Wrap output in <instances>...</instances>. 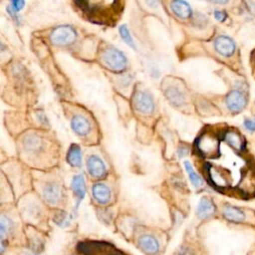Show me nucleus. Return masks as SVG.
Listing matches in <instances>:
<instances>
[{"mask_svg":"<svg viewBox=\"0 0 255 255\" xmlns=\"http://www.w3.org/2000/svg\"><path fill=\"white\" fill-rule=\"evenodd\" d=\"M213 16H214L215 20H217L218 22H225L227 20V18H228L227 13L224 10H219V9L214 10Z\"/></svg>","mask_w":255,"mask_h":255,"instance_id":"cd10ccee","label":"nucleus"},{"mask_svg":"<svg viewBox=\"0 0 255 255\" xmlns=\"http://www.w3.org/2000/svg\"><path fill=\"white\" fill-rule=\"evenodd\" d=\"M244 6L249 15L255 16V0H245Z\"/></svg>","mask_w":255,"mask_h":255,"instance_id":"c85d7f7f","label":"nucleus"},{"mask_svg":"<svg viewBox=\"0 0 255 255\" xmlns=\"http://www.w3.org/2000/svg\"><path fill=\"white\" fill-rule=\"evenodd\" d=\"M222 215L223 217L231 222V223H243L248 221V213L243 208L232 204H225L222 207Z\"/></svg>","mask_w":255,"mask_h":255,"instance_id":"6e6552de","label":"nucleus"},{"mask_svg":"<svg viewBox=\"0 0 255 255\" xmlns=\"http://www.w3.org/2000/svg\"><path fill=\"white\" fill-rule=\"evenodd\" d=\"M207 1L215 5H227L231 0H207Z\"/></svg>","mask_w":255,"mask_h":255,"instance_id":"2f4dec72","label":"nucleus"},{"mask_svg":"<svg viewBox=\"0 0 255 255\" xmlns=\"http://www.w3.org/2000/svg\"><path fill=\"white\" fill-rule=\"evenodd\" d=\"M44 200L50 205H57L63 196L61 186L56 182H47L42 190Z\"/></svg>","mask_w":255,"mask_h":255,"instance_id":"1a4fd4ad","label":"nucleus"},{"mask_svg":"<svg viewBox=\"0 0 255 255\" xmlns=\"http://www.w3.org/2000/svg\"><path fill=\"white\" fill-rule=\"evenodd\" d=\"M71 128L78 135L85 136L91 130V124L85 116L75 115L71 119Z\"/></svg>","mask_w":255,"mask_h":255,"instance_id":"dca6fc26","label":"nucleus"},{"mask_svg":"<svg viewBox=\"0 0 255 255\" xmlns=\"http://www.w3.org/2000/svg\"><path fill=\"white\" fill-rule=\"evenodd\" d=\"M119 33L121 35V38L124 40V42L126 44H128L129 47L131 48H134V41H133V38L128 30V28L126 26V25H121L119 27Z\"/></svg>","mask_w":255,"mask_h":255,"instance_id":"b1692460","label":"nucleus"},{"mask_svg":"<svg viewBox=\"0 0 255 255\" xmlns=\"http://www.w3.org/2000/svg\"><path fill=\"white\" fill-rule=\"evenodd\" d=\"M184 168L188 174V177H189V180L190 182L192 183V185L196 188H199L203 185V179L202 177L194 170L193 166L191 165V163L189 161H184Z\"/></svg>","mask_w":255,"mask_h":255,"instance_id":"5701e85b","label":"nucleus"},{"mask_svg":"<svg viewBox=\"0 0 255 255\" xmlns=\"http://www.w3.org/2000/svg\"><path fill=\"white\" fill-rule=\"evenodd\" d=\"M67 160L69 164L74 167L82 166V150L79 145L77 144L71 145L67 154Z\"/></svg>","mask_w":255,"mask_h":255,"instance_id":"412c9836","label":"nucleus"},{"mask_svg":"<svg viewBox=\"0 0 255 255\" xmlns=\"http://www.w3.org/2000/svg\"><path fill=\"white\" fill-rule=\"evenodd\" d=\"M77 39V31L71 25H60L55 27L51 34L50 40L56 46H68Z\"/></svg>","mask_w":255,"mask_h":255,"instance_id":"7ed1b4c3","label":"nucleus"},{"mask_svg":"<svg viewBox=\"0 0 255 255\" xmlns=\"http://www.w3.org/2000/svg\"><path fill=\"white\" fill-rule=\"evenodd\" d=\"M92 194L94 199L102 205L108 204L112 198L111 189L105 183H95L92 187Z\"/></svg>","mask_w":255,"mask_h":255,"instance_id":"2eb2a0df","label":"nucleus"},{"mask_svg":"<svg viewBox=\"0 0 255 255\" xmlns=\"http://www.w3.org/2000/svg\"><path fill=\"white\" fill-rule=\"evenodd\" d=\"M132 104L134 109L143 115H150L155 109V103L150 93L146 91H138L134 94Z\"/></svg>","mask_w":255,"mask_h":255,"instance_id":"423d86ee","label":"nucleus"},{"mask_svg":"<svg viewBox=\"0 0 255 255\" xmlns=\"http://www.w3.org/2000/svg\"><path fill=\"white\" fill-rule=\"evenodd\" d=\"M226 144L236 152H242L245 148V140L241 133L235 129H227L222 135Z\"/></svg>","mask_w":255,"mask_h":255,"instance_id":"9d476101","label":"nucleus"},{"mask_svg":"<svg viewBox=\"0 0 255 255\" xmlns=\"http://www.w3.org/2000/svg\"><path fill=\"white\" fill-rule=\"evenodd\" d=\"M101 60L108 69L114 72H123L128 66V59L126 55L121 50L113 46H109L104 49L101 55Z\"/></svg>","mask_w":255,"mask_h":255,"instance_id":"f03ea898","label":"nucleus"},{"mask_svg":"<svg viewBox=\"0 0 255 255\" xmlns=\"http://www.w3.org/2000/svg\"><path fill=\"white\" fill-rule=\"evenodd\" d=\"M71 188H72L73 192L75 193V195L77 197V206H76V208H78V205L81 202V200L85 197L86 190H87L86 189L85 178L82 174H77L72 178Z\"/></svg>","mask_w":255,"mask_h":255,"instance_id":"aec40b11","label":"nucleus"},{"mask_svg":"<svg viewBox=\"0 0 255 255\" xmlns=\"http://www.w3.org/2000/svg\"><path fill=\"white\" fill-rule=\"evenodd\" d=\"M138 246L147 255H155L159 251V242L151 234H142L138 238Z\"/></svg>","mask_w":255,"mask_h":255,"instance_id":"f8f14e48","label":"nucleus"},{"mask_svg":"<svg viewBox=\"0 0 255 255\" xmlns=\"http://www.w3.org/2000/svg\"><path fill=\"white\" fill-rule=\"evenodd\" d=\"M23 147L29 153L39 152L43 147V140L38 134L29 133L23 139Z\"/></svg>","mask_w":255,"mask_h":255,"instance_id":"6ab92c4d","label":"nucleus"},{"mask_svg":"<svg viewBox=\"0 0 255 255\" xmlns=\"http://www.w3.org/2000/svg\"><path fill=\"white\" fill-rule=\"evenodd\" d=\"M87 169L94 178H102L107 173V167L101 157L98 155H90L87 159Z\"/></svg>","mask_w":255,"mask_h":255,"instance_id":"9b49d317","label":"nucleus"},{"mask_svg":"<svg viewBox=\"0 0 255 255\" xmlns=\"http://www.w3.org/2000/svg\"><path fill=\"white\" fill-rule=\"evenodd\" d=\"M54 221L56 222V224H58L61 227H66L70 224L69 216L67 215L66 212H63V211H61L55 215Z\"/></svg>","mask_w":255,"mask_h":255,"instance_id":"393cba45","label":"nucleus"},{"mask_svg":"<svg viewBox=\"0 0 255 255\" xmlns=\"http://www.w3.org/2000/svg\"><path fill=\"white\" fill-rule=\"evenodd\" d=\"M216 207L211 199L208 197H202L196 207V215L200 219H206L214 215Z\"/></svg>","mask_w":255,"mask_h":255,"instance_id":"f3484780","label":"nucleus"},{"mask_svg":"<svg viewBox=\"0 0 255 255\" xmlns=\"http://www.w3.org/2000/svg\"><path fill=\"white\" fill-rule=\"evenodd\" d=\"M164 95L169 103L174 107H181L186 101L185 93L178 86L170 85L166 87L164 90Z\"/></svg>","mask_w":255,"mask_h":255,"instance_id":"4468645a","label":"nucleus"},{"mask_svg":"<svg viewBox=\"0 0 255 255\" xmlns=\"http://www.w3.org/2000/svg\"><path fill=\"white\" fill-rule=\"evenodd\" d=\"M207 176L209 181L216 186L217 188H226L231 183L230 173L223 167L216 165H208L207 167Z\"/></svg>","mask_w":255,"mask_h":255,"instance_id":"39448f33","label":"nucleus"},{"mask_svg":"<svg viewBox=\"0 0 255 255\" xmlns=\"http://www.w3.org/2000/svg\"><path fill=\"white\" fill-rule=\"evenodd\" d=\"M15 12L19 13L25 6V0H10L9 5Z\"/></svg>","mask_w":255,"mask_h":255,"instance_id":"bb28decb","label":"nucleus"},{"mask_svg":"<svg viewBox=\"0 0 255 255\" xmlns=\"http://www.w3.org/2000/svg\"><path fill=\"white\" fill-rule=\"evenodd\" d=\"M171 12L179 19L186 20L192 16V8L185 0H172L170 2Z\"/></svg>","mask_w":255,"mask_h":255,"instance_id":"ddd939ff","label":"nucleus"},{"mask_svg":"<svg viewBox=\"0 0 255 255\" xmlns=\"http://www.w3.org/2000/svg\"><path fill=\"white\" fill-rule=\"evenodd\" d=\"M145 3L151 8H156L158 5V0H145Z\"/></svg>","mask_w":255,"mask_h":255,"instance_id":"72a5a7b5","label":"nucleus"},{"mask_svg":"<svg viewBox=\"0 0 255 255\" xmlns=\"http://www.w3.org/2000/svg\"><path fill=\"white\" fill-rule=\"evenodd\" d=\"M243 127L246 130L250 132L255 131V118H246L243 121Z\"/></svg>","mask_w":255,"mask_h":255,"instance_id":"a878e982","label":"nucleus"},{"mask_svg":"<svg viewBox=\"0 0 255 255\" xmlns=\"http://www.w3.org/2000/svg\"><path fill=\"white\" fill-rule=\"evenodd\" d=\"M239 189L242 193L249 196L255 194V171L249 169L243 174Z\"/></svg>","mask_w":255,"mask_h":255,"instance_id":"a211bd4d","label":"nucleus"},{"mask_svg":"<svg viewBox=\"0 0 255 255\" xmlns=\"http://www.w3.org/2000/svg\"><path fill=\"white\" fill-rule=\"evenodd\" d=\"M13 226L12 221L10 220L9 217H6L5 215H2L0 218V238H1V253L4 252V240L6 235H8V233L11 231Z\"/></svg>","mask_w":255,"mask_h":255,"instance_id":"4be33fe9","label":"nucleus"},{"mask_svg":"<svg viewBox=\"0 0 255 255\" xmlns=\"http://www.w3.org/2000/svg\"><path fill=\"white\" fill-rule=\"evenodd\" d=\"M178 255H194V254L192 253V251H191L190 249H188V248H186V247H183V248H181V250L179 251Z\"/></svg>","mask_w":255,"mask_h":255,"instance_id":"473e14b6","label":"nucleus"},{"mask_svg":"<svg viewBox=\"0 0 255 255\" xmlns=\"http://www.w3.org/2000/svg\"><path fill=\"white\" fill-rule=\"evenodd\" d=\"M213 47L216 53L224 58L232 57L237 50L236 42L234 41L233 38L227 35L217 36L214 40Z\"/></svg>","mask_w":255,"mask_h":255,"instance_id":"0eeeda50","label":"nucleus"},{"mask_svg":"<svg viewBox=\"0 0 255 255\" xmlns=\"http://www.w3.org/2000/svg\"><path fill=\"white\" fill-rule=\"evenodd\" d=\"M188 148L186 146H180L178 149H177V154L179 157H184L188 154Z\"/></svg>","mask_w":255,"mask_h":255,"instance_id":"7c9ffc66","label":"nucleus"},{"mask_svg":"<svg viewBox=\"0 0 255 255\" xmlns=\"http://www.w3.org/2000/svg\"><path fill=\"white\" fill-rule=\"evenodd\" d=\"M248 100L246 96V92L233 89L231 90L225 97V106L229 112L232 114H238L242 112L247 106Z\"/></svg>","mask_w":255,"mask_h":255,"instance_id":"20e7f679","label":"nucleus"},{"mask_svg":"<svg viewBox=\"0 0 255 255\" xmlns=\"http://www.w3.org/2000/svg\"><path fill=\"white\" fill-rule=\"evenodd\" d=\"M6 10H7V13H8V14L11 16V18L14 20V22L19 25L20 22H21V18H20V16L18 15V13L15 12L9 5L6 7Z\"/></svg>","mask_w":255,"mask_h":255,"instance_id":"c756f323","label":"nucleus"},{"mask_svg":"<svg viewBox=\"0 0 255 255\" xmlns=\"http://www.w3.org/2000/svg\"><path fill=\"white\" fill-rule=\"evenodd\" d=\"M196 149L200 155L207 158H214L219 155L220 138L212 131H204L197 138Z\"/></svg>","mask_w":255,"mask_h":255,"instance_id":"f257e3e1","label":"nucleus"}]
</instances>
